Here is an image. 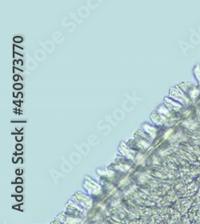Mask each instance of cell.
<instances>
[{
  "label": "cell",
  "mask_w": 200,
  "mask_h": 224,
  "mask_svg": "<svg viewBox=\"0 0 200 224\" xmlns=\"http://www.w3.org/2000/svg\"><path fill=\"white\" fill-rule=\"evenodd\" d=\"M17 147H18V149H21V147H22V146H21V145H18V146H17Z\"/></svg>",
  "instance_id": "obj_1"
}]
</instances>
